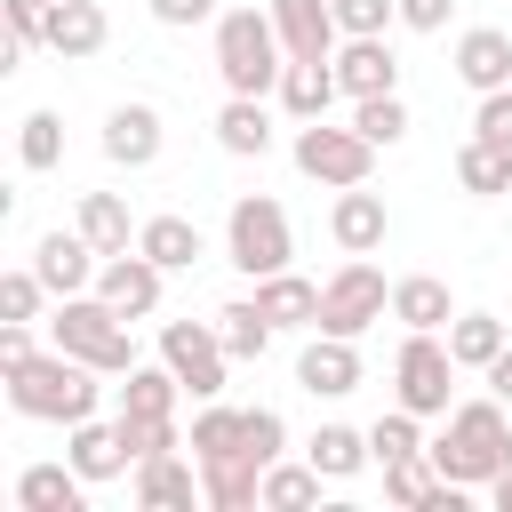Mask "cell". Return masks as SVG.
I'll use <instances>...</instances> for the list:
<instances>
[{
    "instance_id": "cell-1",
    "label": "cell",
    "mask_w": 512,
    "mask_h": 512,
    "mask_svg": "<svg viewBox=\"0 0 512 512\" xmlns=\"http://www.w3.org/2000/svg\"><path fill=\"white\" fill-rule=\"evenodd\" d=\"M424 456L440 464V480L456 488H488L496 472H512V408L488 392V400H456L448 408V432L424 440Z\"/></svg>"
},
{
    "instance_id": "cell-2",
    "label": "cell",
    "mask_w": 512,
    "mask_h": 512,
    "mask_svg": "<svg viewBox=\"0 0 512 512\" xmlns=\"http://www.w3.org/2000/svg\"><path fill=\"white\" fill-rule=\"evenodd\" d=\"M96 400H104V368H88L56 344L32 352L24 368H8V408L32 424H80V416H96Z\"/></svg>"
},
{
    "instance_id": "cell-3",
    "label": "cell",
    "mask_w": 512,
    "mask_h": 512,
    "mask_svg": "<svg viewBox=\"0 0 512 512\" xmlns=\"http://www.w3.org/2000/svg\"><path fill=\"white\" fill-rule=\"evenodd\" d=\"M280 72H288V48H280L272 8H224L216 16V80L232 96H280Z\"/></svg>"
},
{
    "instance_id": "cell-4",
    "label": "cell",
    "mask_w": 512,
    "mask_h": 512,
    "mask_svg": "<svg viewBox=\"0 0 512 512\" xmlns=\"http://www.w3.org/2000/svg\"><path fill=\"white\" fill-rule=\"evenodd\" d=\"M48 344L72 352V360H88V368H104V376H128V368H136V336H128V320H120L96 288L56 296V312H48Z\"/></svg>"
},
{
    "instance_id": "cell-5",
    "label": "cell",
    "mask_w": 512,
    "mask_h": 512,
    "mask_svg": "<svg viewBox=\"0 0 512 512\" xmlns=\"http://www.w3.org/2000/svg\"><path fill=\"white\" fill-rule=\"evenodd\" d=\"M224 256H232L248 280H264V272H288V256H296L288 208H280L272 192H240V200H232V216H224Z\"/></svg>"
},
{
    "instance_id": "cell-6",
    "label": "cell",
    "mask_w": 512,
    "mask_h": 512,
    "mask_svg": "<svg viewBox=\"0 0 512 512\" xmlns=\"http://www.w3.org/2000/svg\"><path fill=\"white\" fill-rule=\"evenodd\" d=\"M392 400L416 408V416H448L456 408V352H448V336L408 328V344L392 360Z\"/></svg>"
},
{
    "instance_id": "cell-7",
    "label": "cell",
    "mask_w": 512,
    "mask_h": 512,
    "mask_svg": "<svg viewBox=\"0 0 512 512\" xmlns=\"http://www.w3.org/2000/svg\"><path fill=\"white\" fill-rule=\"evenodd\" d=\"M384 312H392V280H384L368 256H344V264L320 280V328H328V336H368Z\"/></svg>"
},
{
    "instance_id": "cell-8",
    "label": "cell",
    "mask_w": 512,
    "mask_h": 512,
    "mask_svg": "<svg viewBox=\"0 0 512 512\" xmlns=\"http://www.w3.org/2000/svg\"><path fill=\"white\" fill-rule=\"evenodd\" d=\"M296 168H304L312 184H328V192H344V184H368V168H376V144H368L360 128H328V120H296Z\"/></svg>"
},
{
    "instance_id": "cell-9",
    "label": "cell",
    "mask_w": 512,
    "mask_h": 512,
    "mask_svg": "<svg viewBox=\"0 0 512 512\" xmlns=\"http://www.w3.org/2000/svg\"><path fill=\"white\" fill-rule=\"evenodd\" d=\"M160 360L176 368V384H184L192 400H224L232 352H224V336H216L208 320H168V328H160Z\"/></svg>"
},
{
    "instance_id": "cell-10",
    "label": "cell",
    "mask_w": 512,
    "mask_h": 512,
    "mask_svg": "<svg viewBox=\"0 0 512 512\" xmlns=\"http://www.w3.org/2000/svg\"><path fill=\"white\" fill-rule=\"evenodd\" d=\"M272 24H280V48H288V64H328V56L344 48L336 0H272Z\"/></svg>"
},
{
    "instance_id": "cell-11",
    "label": "cell",
    "mask_w": 512,
    "mask_h": 512,
    "mask_svg": "<svg viewBox=\"0 0 512 512\" xmlns=\"http://www.w3.org/2000/svg\"><path fill=\"white\" fill-rule=\"evenodd\" d=\"M160 288H168V272H160L144 248L104 256V272H96V296H104L120 320H152V312H160Z\"/></svg>"
},
{
    "instance_id": "cell-12",
    "label": "cell",
    "mask_w": 512,
    "mask_h": 512,
    "mask_svg": "<svg viewBox=\"0 0 512 512\" xmlns=\"http://www.w3.org/2000/svg\"><path fill=\"white\" fill-rule=\"evenodd\" d=\"M296 384H304L312 400H344V392H360V336H328V328H312V344L296 352Z\"/></svg>"
},
{
    "instance_id": "cell-13",
    "label": "cell",
    "mask_w": 512,
    "mask_h": 512,
    "mask_svg": "<svg viewBox=\"0 0 512 512\" xmlns=\"http://www.w3.org/2000/svg\"><path fill=\"white\" fill-rule=\"evenodd\" d=\"M32 272L48 280V296H80V288H96L104 256H96V240L72 224V232H40V248H32Z\"/></svg>"
},
{
    "instance_id": "cell-14",
    "label": "cell",
    "mask_w": 512,
    "mask_h": 512,
    "mask_svg": "<svg viewBox=\"0 0 512 512\" xmlns=\"http://www.w3.org/2000/svg\"><path fill=\"white\" fill-rule=\"evenodd\" d=\"M336 80H344L352 104H360V96H400V56H392V40H384V32L344 40V48H336Z\"/></svg>"
},
{
    "instance_id": "cell-15",
    "label": "cell",
    "mask_w": 512,
    "mask_h": 512,
    "mask_svg": "<svg viewBox=\"0 0 512 512\" xmlns=\"http://www.w3.org/2000/svg\"><path fill=\"white\" fill-rule=\"evenodd\" d=\"M384 232H392V216H384V192H368V184H344V192H336V208H328V240H336L344 256H376V248H384Z\"/></svg>"
},
{
    "instance_id": "cell-16",
    "label": "cell",
    "mask_w": 512,
    "mask_h": 512,
    "mask_svg": "<svg viewBox=\"0 0 512 512\" xmlns=\"http://www.w3.org/2000/svg\"><path fill=\"white\" fill-rule=\"evenodd\" d=\"M160 144H168V128H160L152 104H112V112H104V160H112V168H152Z\"/></svg>"
},
{
    "instance_id": "cell-17",
    "label": "cell",
    "mask_w": 512,
    "mask_h": 512,
    "mask_svg": "<svg viewBox=\"0 0 512 512\" xmlns=\"http://www.w3.org/2000/svg\"><path fill=\"white\" fill-rule=\"evenodd\" d=\"M136 504H144V512H192V504H208L200 464H184L176 448H168V456H144V464H136Z\"/></svg>"
},
{
    "instance_id": "cell-18",
    "label": "cell",
    "mask_w": 512,
    "mask_h": 512,
    "mask_svg": "<svg viewBox=\"0 0 512 512\" xmlns=\"http://www.w3.org/2000/svg\"><path fill=\"white\" fill-rule=\"evenodd\" d=\"M64 456L80 464V480L96 488V480H120L136 456H128V440H120V416L112 424H96V416H80V424H64Z\"/></svg>"
},
{
    "instance_id": "cell-19",
    "label": "cell",
    "mask_w": 512,
    "mask_h": 512,
    "mask_svg": "<svg viewBox=\"0 0 512 512\" xmlns=\"http://www.w3.org/2000/svg\"><path fill=\"white\" fill-rule=\"evenodd\" d=\"M456 80L464 88H512V32H496V24H472V32H456Z\"/></svg>"
},
{
    "instance_id": "cell-20",
    "label": "cell",
    "mask_w": 512,
    "mask_h": 512,
    "mask_svg": "<svg viewBox=\"0 0 512 512\" xmlns=\"http://www.w3.org/2000/svg\"><path fill=\"white\" fill-rule=\"evenodd\" d=\"M16 512H88V480L80 464H24L16 472Z\"/></svg>"
},
{
    "instance_id": "cell-21",
    "label": "cell",
    "mask_w": 512,
    "mask_h": 512,
    "mask_svg": "<svg viewBox=\"0 0 512 512\" xmlns=\"http://www.w3.org/2000/svg\"><path fill=\"white\" fill-rule=\"evenodd\" d=\"M104 40H112V16H104L96 0H48V48H56L64 64L96 56Z\"/></svg>"
},
{
    "instance_id": "cell-22",
    "label": "cell",
    "mask_w": 512,
    "mask_h": 512,
    "mask_svg": "<svg viewBox=\"0 0 512 512\" xmlns=\"http://www.w3.org/2000/svg\"><path fill=\"white\" fill-rule=\"evenodd\" d=\"M392 320H400V328H432V336H448V320H456L448 280H440V272H408V280H392Z\"/></svg>"
},
{
    "instance_id": "cell-23",
    "label": "cell",
    "mask_w": 512,
    "mask_h": 512,
    "mask_svg": "<svg viewBox=\"0 0 512 512\" xmlns=\"http://www.w3.org/2000/svg\"><path fill=\"white\" fill-rule=\"evenodd\" d=\"M216 144H224L232 160H264V152H272V104H264V96H224Z\"/></svg>"
},
{
    "instance_id": "cell-24",
    "label": "cell",
    "mask_w": 512,
    "mask_h": 512,
    "mask_svg": "<svg viewBox=\"0 0 512 512\" xmlns=\"http://www.w3.org/2000/svg\"><path fill=\"white\" fill-rule=\"evenodd\" d=\"M336 96H344L336 56H328V64H288V72H280V112H288V120H328Z\"/></svg>"
},
{
    "instance_id": "cell-25",
    "label": "cell",
    "mask_w": 512,
    "mask_h": 512,
    "mask_svg": "<svg viewBox=\"0 0 512 512\" xmlns=\"http://www.w3.org/2000/svg\"><path fill=\"white\" fill-rule=\"evenodd\" d=\"M136 248H144L160 272H192V264L208 256V240H200V224H192V216H144Z\"/></svg>"
},
{
    "instance_id": "cell-26",
    "label": "cell",
    "mask_w": 512,
    "mask_h": 512,
    "mask_svg": "<svg viewBox=\"0 0 512 512\" xmlns=\"http://www.w3.org/2000/svg\"><path fill=\"white\" fill-rule=\"evenodd\" d=\"M256 304H264L272 328H320V288L296 280V272H264L256 280Z\"/></svg>"
},
{
    "instance_id": "cell-27",
    "label": "cell",
    "mask_w": 512,
    "mask_h": 512,
    "mask_svg": "<svg viewBox=\"0 0 512 512\" xmlns=\"http://www.w3.org/2000/svg\"><path fill=\"white\" fill-rule=\"evenodd\" d=\"M80 232L96 240V256H128L144 224H128V200H120V192H88V200H80Z\"/></svg>"
},
{
    "instance_id": "cell-28",
    "label": "cell",
    "mask_w": 512,
    "mask_h": 512,
    "mask_svg": "<svg viewBox=\"0 0 512 512\" xmlns=\"http://www.w3.org/2000/svg\"><path fill=\"white\" fill-rule=\"evenodd\" d=\"M504 344H512V336H504L496 312H456V320H448V352H456V368H472V376H488V360H496Z\"/></svg>"
},
{
    "instance_id": "cell-29",
    "label": "cell",
    "mask_w": 512,
    "mask_h": 512,
    "mask_svg": "<svg viewBox=\"0 0 512 512\" xmlns=\"http://www.w3.org/2000/svg\"><path fill=\"white\" fill-rule=\"evenodd\" d=\"M176 400H184V384H176V368L160 360V368H128L120 376V416H176Z\"/></svg>"
},
{
    "instance_id": "cell-30",
    "label": "cell",
    "mask_w": 512,
    "mask_h": 512,
    "mask_svg": "<svg viewBox=\"0 0 512 512\" xmlns=\"http://www.w3.org/2000/svg\"><path fill=\"white\" fill-rule=\"evenodd\" d=\"M216 336H224V352H232V360H264L280 328L264 320V304H256V296H240V304H224V312H216Z\"/></svg>"
},
{
    "instance_id": "cell-31",
    "label": "cell",
    "mask_w": 512,
    "mask_h": 512,
    "mask_svg": "<svg viewBox=\"0 0 512 512\" xmlns=\"http://www.w3.org/2000/svg\"><path fill=\"white\" fill-rule=\"evenodd\" d=\"M456 184H464L472 200H496V192H512V152H504V144H488V136H472V144L456 152Z\"/></svg>"
},
{
    "instance_id": "cell-32",
    "label": "cell",
    "mask_w": 512,
    "mask_h": 512,
    "mask_svg": "<svg viewBox=\"0 0 512 512\" xmlns=\"http://www.w3.org/2000/svg\"><path fill=\"white\" fill-rule=\"evenodd\" d=\"M304 456H312L328 480H352V472H360L376 448H368V432H352V424H320V432L304 440Z\"/></svg>"
},
{
    "instance_id": "cell-33",
    "label": "cell",
    "mask_w": 512,
    "mask_h": 512,
    "mask_svg": "<svg viewBox=\"0 0 512 512\" xmlns=\"http://www.w3.org/2000/svg\"><path fill=\"white\" fill-rule=\"evenodd\" d=\"M320 464L304 456V464H264V512H304V504H320Z\"/></svg>"
},
{
    "instance_id": "cell-34",
    "label": "cell",
    "mask_w": 512,
    "mask_h": 512,
    "mask_svg": "<svg viewBox=\"0 0 512 512\" xmlns=\"http://www.w3.org/2000/svg\"><path fill=\"white\" fill-rule=\"evenodd\" d=\"M440 496V464L416 448V456H400V464H384V504H400V512H424Z\"/></svg>"
},
{
    "instance_id": "cell-35",
    "label": "cell",
    "mask_w": 512,
    "mask_h": 512,
    "mask_svg": "<svg viewBox=\"0 0 512 512\" xmlns=\"http://www.w3.org/2000/svg\"><path fill=\"white\" fill-rule=\"evenodd\" d=\"M8 16V40H0V72L24 64V48H48V0H0Z\"/></svg>"
},
{
    "instance_id": "cell-36",
    "label": "cell",
    "mask_w": 512,
    "mask_h": 512,
    "mask_svg": "<svg viewBox=\"0 0 512 512\" xmlns=\"http://www.w3.org/2000/svg\"><path fill=\"white\" fill-rule=\"evenodd\" d=\"M368 448H376V464H400V456H416V448H424V416L392 400V408L368 424Z\"/></svg>"
},
{
    "instance_id": "cell-37",
    "label": "cell",
    "mask_w": 512,
    "mask_h": 512,
    "mask_svg": "<svg viewBox=\"0 0 512 512\" xmlns=\"http://www.w3.org/2000/svg\"><path fill=\"white\" fill-rule=\"evenodd\" d=\"M192 456H232L240 448V408H224V400H200V416H192V440H184Z\"/></svg>"
},
{
    "instance_id": "cell-38",
    "label": "cell",
    "mask_w": 512,
    "mask_h": 512,
    "mask_svg": "<svg viewBox=\"0 0 512 512\" xmlns=\"http://www.w3.org/2000/svg\"><path fill=\"white\" fill-rule=\"evenodd\" d=\"M352 128L384 152V144H400V136H408V104H400V96H360V104H352Z\"/></svg>"
},
{
    "instance_id": "cell-39",
    "label": "cell",
    "mask_w": 512,
    "mask_h": 512,
    "mask_svg": "<svg viewBox=\"0 0 512 512\" xmlns=\"http://www.w3.org/2000/svg\"><path fill=\"white\" fill-rule=\"evenodd\" d=\"M16 160L40 176V168H56L64 160V120L56 112H24V136H16Z\"/></svg>"
},
{
    "instance_id": "cell-40",
    "label": "cell",
    "mask_w": 512,
    "mask_h": 512,
    "mask_svg": "<svg viewBox=\"0 0 512 512\" xmlns=\"http://www.w3.org/2000/svg\"><path fill=\"white\" fill-rule=\"evenodd\" d=\"M240 448H248L256 464H280V448H288V416H280V408H240Z\"/></svg>"
},
{
    "instance_id": "cell-41",
    "label": "cell",
    "mask_w": 512,
    "mask_h": 512,
    "mask_svg": "<svg viewBox=\"0 0 512 512\" xmlns=\"http://www.w3.org/2000/svg\"><path fill=\"white\" fill-rule=\"evenodd\" d=\"M120 440H128V456H136V464H144V456H168V448H184L176 416H120Z\"/></svg>"
},
{
    "instance_id": "cell-42",
    "label": "cell",
    "mask_w": 512,
    "mask_h": 512,
    "mask_svg": "<svg viewBox=\"0 0 512 512\" xmlns=\"http://www.w3.org/2000/svg\"><path fill=\"white\" fill-rule=\"evenodd\" d=\"M40 296H48V280H40L32 264L0 272V320H40Z\"/></svg>"
},
{
    "instance_id": "cell-43",
    "label": "cell",
    "mask_w": 512,
    "mask_h": 512,
    "mask_svg": "<svg viewBox=\"0 0 512 512\" xmlns=\"http://www.w3.org/2000/svg\"><path fill=\"white\" fill-rule=\"evenodd\" d=\"M336 24H344V40L392 32V24H400V0H336Z\"/></svg>"
},
{
    "instance_id": "cell-44",
    "label": "cell",
    "mask_w": 512,
    "mask_h": 512,
    "mask_svg": "<svg viewBox=\"0 0 512 512\" xmlns=\"http://www.w3.org/2000/svg\"><path fill=\"white\" fill-rule=\"evenodd\" d=\"M472 136H488V144H504V152H512V88H488V96H480Z\"/></svg>"
},
{
    "instance_id": "cell-45",
    "label": "cell",
    "mask_w": 512,
    "mask_h": 512,
    "mask_svg": "<svg viewBox=\"0 0 512 512\" xmlns=\"http://www.w3.org/2000/svg\"><path fill=\"white\" fill-rule=\"evenodd\" d=\"M144 8H152V24H168V32H192V24L216 16V0H144Z\"/></svg>"
},
{
    "instance_id": "cell-46",
    "label": "cell",
    "mask_w": 512,
    "mask_h": 512,
    "mask_svg": "<svg viewBox=\"0 0 512 512\" xmlns=\"http://www.w3.org/2000/svg\"><path fill=\"white\" fill-rule=\"evenodd\" d=\"M32 352H40V344H32V320H0V376H8V368H24Z\"/></svg>"
},
{
    "instance_id": "cell-47",
    "label": "cell",
    "mask_w": 512,
    "mask_h": 512,
    "mask_svg": "<svg viewBox=\"0 0 512 512\" xmlns=\"http://www.w3.org/2000/svg\"><path fill=\"white\" fill-rule=\"evenodd\" d=\"M448 8H456V0H400V24H408V32H440Z\"/></svg>"
},
{
    "instance_id": "cell-48",
    "label": "cell",
    "mask_w": 512,
    "mask_h": 512,
    "mask_svg": "<svg viewBox=\"0 0 512 512\" xmlns=\"http://www.w3.org/2000/svg\"><path fill=\"white\" fill-rule=\"evenodd\" d=\"M488 392H496V400H504V408H512V344H504V352H496V360H488Z\"/></svg>"
},
{
    "instance_id": "cell-49",
    "label": "cell",
    "mask_w": 512,
    "mask_h": 512,
    "mask_svg": "<svg viewBox=\"0 0 512 512\" xmlns=\"http://www.w3.org/2000/svg\"><path fill=\"white\" fill-rule=\"evenodd\" d=\"M488 496H496V512H512V472H496V480H488Z\"/></svg>"
}]
</instances>
